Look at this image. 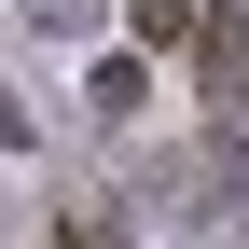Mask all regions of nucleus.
<instances>
[{"mask_svg": "<svg viewBox=\"0 0 249 249\" xmlns=\"http://www.w3.org/2000/svg\"><path fill=\"white\" fill-rule=\"evenodd\" d=\"M28 28H55V42H83V28H97V0H28Z\"/></svg>", "mask_w": 249, "mask_h": 249, "instance_id": "nucleus-1", "label": "nucleus"}]
</instances>
